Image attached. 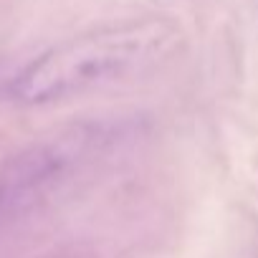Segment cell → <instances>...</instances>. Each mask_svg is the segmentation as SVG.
<instances>
[{"label": "cell", "instance_id": "1", "mask_svg": "<svg viewBox=\"0 0 258 258\" xmlns=\"http://www.w3.org/2000/svg\"><path fill=\"white\" fill-rule=\"evenodd\" d=\"M175 38L162 18H145L76 36L36 61L13 79V96L23 104H48L81 94L157 58Z\"/></svg>", "mask_w": 258, "mask_h": 258}]
</instances>
